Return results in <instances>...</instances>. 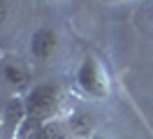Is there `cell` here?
<instances>
[{
	"instance_id": "obj_1",
	"label": "cell",
	"mask_w": 153,
	"mask_h": 139,
	"mask_svg": "<svg viewBox=\"0 0 153 139\" xmlns=\"http://www.w3.org/2000/svg\"><path fill=\"white\" fill-rule=\"evenodd\" d=\"M60 107V88L56 83H37L26 95V114L33 120L47 123Z\"/></svg>"
},
{
	"instance_id": "obj_2",
	"label": "cell",
	"mask_w": 153,
	"mask_h": 139,
	"mask_svg": "<svg viewBox=\"0 0 153 139\" xmlns=\"http://www.w3.org/2000/svg\"><path fill=\"white\" fill-rule=\"evenodd\" d=\"M76 83L79 88L95 97V100H105L109 95V79H107V72L102 70V65L97 63L93 56H88L81 60L79 70H76Z\"/></svg>"
},
{
	"instance_id": "obj_3",
	"label": "cell",
	"mask_w": 153,
	"mask_h": 139,
	"mask_svg": "<svg viewBox=\"0 0 153 139\" xmlns=\"http://www.w3.org/2000/svg\"><path fill=\"white\" fill-rule=\"evenodd\" d=\"M56 49H58V33L53 28L42 26L30 35V56L37 63H47L56 54Z\"/></svg>"
},
{
	"instance_id": "obj_4",
	"label": "cell",
	"mask_w": 153,
	"mask_h": 139,
	"mask_svg": "<svg viewBox=\"0 0 153 139\" xmlns=\"http://www.w3.org/2000/svg\"><path fill=\"white\" fill-rule=\"evenodd\" d=\"M37 139H70V132L63 123L58 120H47L42 123V128L37 130Z\"/></svg>"
},
{
	"instance_id": "obj_5",
	"label": "cell",
	"mask_w": 153,
	"mask_h": 139,
	"mask_svg": "<svg viewBox=\"0 0 153 139\" xmlns=\"http://www.w3.org/2000/svg\"><path fill=\"white\" fill-rule=\"evenodd\" d=\"M2 77H5V81L10 83V86H23L26 79H28V72L16 63H10L5 65V70H2Z\"/></svg>"
},
{
	"instance_id": "obj_6",
	"label": "cell",
	"mask_w": 153,
	"mask_h": 139,
	"mask_svg": "<svg viewBox=\"0 0 153 139\" xmlns=\"http://www.w3.org/2000/svg\"><path fill=\"white\" fill-rule=\"evenodd\" d=\"M10 16V0H0V26Z\"/></svg>"
},
{
	"instance_id": "obj_7",
	"label": "cell",
	"mask_w": 153,
	"mask_h": 139,
	"mask_svg": "<svg viewBox=\"0 0 153 139\" xmlns=\"http://www.w3.org/2000/svg\"><path fill=\"white\" fill-rule=\"evenodd\" d=\"M114 2H118V0H114Z\"/></svg>"
}]
</instances>
